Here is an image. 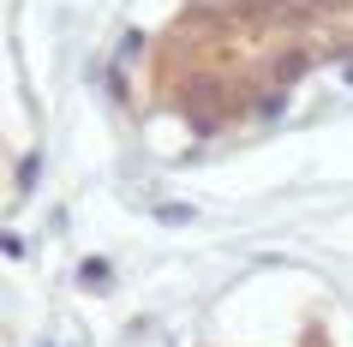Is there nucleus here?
<instances>
[{
	"instance_id": "nucleus-1",
	"label": "nucleus",
	"mask_w": 353,
	"mask_h": 347,
	"mask_svg": "<svg viewBox=\"0 0 353 347\" xmlns=\"http://www.w3.org/2000/svg\"><path fill=\"white\" fill-rule=\"evenodd\" d=\"M299 72H305V54H281V66H276V78H281V84H294Z\"/></svg>"
}]
</instances>
